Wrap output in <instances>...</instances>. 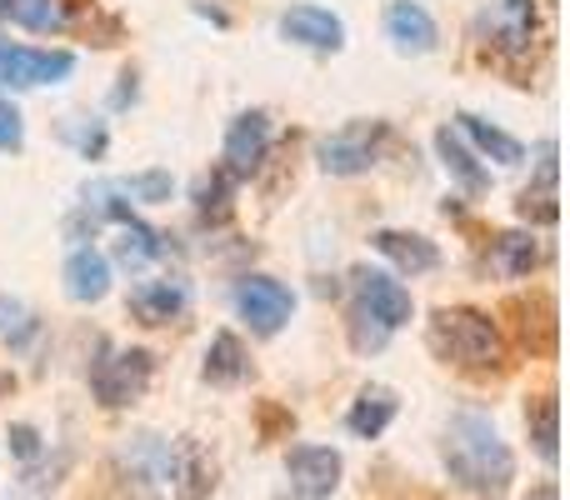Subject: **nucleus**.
Here are the masks:
<instances>
[{
  "instance_id": "29",
  "label": "nucleus",
  "mask_w": 570,
  "mask_h": 500,
  "mask_svg": "<svg viewBox=\"0 0 570 500\" xmlns=\"http://www.w3.org/2000/svg\"><path fill=\"white\" fill-rule=\"evenodd\" d=\"M20 136H26V126H20L16 110H0V150H16Z\"/></svg>"
},
{
  "instance_id": "22",
  "label": "nucleus",
  "mask_w": 570,
  "mask_h": 500,
  "mask_svg": "<svg viewBox=\"0 0 570 500\" xmlns=\"http://www.w3.org/2000/svg\"><path fill=\"white\" fill-rule=\"evenodd\" d=\"M116 251L126 265H146L150 255H160V236L150 226H140V220L126 210V216H120V246Z\"/></svg>"
},
{
  "instance_id": "7",
  "label": "nucleus",
  "mask_w": 570,
  "mask_h": 500,
  "mask_svg": "<svg viewBox=\"0 0 570 500\" xmlns=\"http://www.w3.org/2000/svg\"><path fill=\"white\" fill-rule=\"evenodd\" d=\"M355 295H361L355 305H365V311H371L385 331H395V325L411 321V291H405L395 275L371 271V265H365V271H355Z\"/></svg>"
},
{
  "instance_id": "16",
  "label": "nucleus",
  "mask_w": 570,
  "mask_h": 500,
  "mask_svg": "<svg viewBox=\"0 0 570 500\" xmlns=\"http://www.w3.org/2000/svg\"><path fill=\"white\" fill-rule=\"evenodd\" d=\"M321 166L331 176H361V170L375 166V150L365 140V130H345V136H331L321 146Z\"/></svg>"
},
{
  "instance_id": "4",
  "label": "nucleus",
  "mask_w": 570,
  "mask_h": 500,
  "mask_svg": "<svg viewBox=\"0 0 570 500\" xmlns=\"http://www.w3.org/2000/svg\"><path fill=\"white\" fill-rule=\"evenodd\" d=\"M76 70L70 50H30V46H0V86H60Z\"/></svg>"
},
{
  "instance_id": "28",
  "label": "nucleus",
  "mask_w": 570,
  "mask_h": 500,
  "mask_svg": "<svg viewBox=\"0 0 570 500\" xmlns=\"http://www.w3.org/2000/svg\"><path fill=\"white\" fill-rule=\"evenodd\" d=\"M10 451H16L20 461H36V455H40V435H36V425H10Z\"/></svg>"
},
{
  "instance_id": "10",
  "label": "nucleus",
  "mask_w": 570,
  "mask_h": 500,
  "mask_svg": "<svg viewBox=\"0 0 570 500\" xmlns=\"http://www.w3.org/2000/svg\"><path fill=\"white\" fill-rule=\"evenodd\" d=\"M385 36L395 40V50L425 56V50H435V20L421 0H391L385 6Z\"/></svg>"
},
{
  "instance_id": "24",
  "label": "nucleus",
  "mask_w": 570,
  "mask_h": 500,
  "mask_svg": "<svg viewBox=\"0 0 570 500\" xmlns=\"http://www.w3.org/2000/svg\"><path fill=\"white\" fill-rule=\"evenodd\" d=\"M6 10H10V20L16 26H26V30H50V26H60V6L56 0H6Z\"/></svg>"
},
{
  "instance_id": "5",
  "label": "nucleus",
  "mask_w": 570,
  "mask_h": 500,
  "mask_svg": "<svg viewBox=\"0 0 570 500\" xmlns=\"http://www.w3.org/2000/svg\"><path fill=\"white\" fill-rule=\"evenodd\" d=\"M236 311L246 315L256 335H276L281 325L291 321L295 295L285 291L281 281H271V275H246V281L236 285Z\"/></svg>"
},
{
  "instance_id": "30",
  "label": "nucleus",
  "mask_w": 570,
  "mask_h": 500,
  "mask_svg": "<svg viewBox=\"0 0 570 500\" xmlns=\"http://www.w3.org/2000/svg\"><path fill=\"white\" fill-rule=\"evenodd\" d=\"M535 500H561V491H556V486H541V491H535Z\"/></svg>"
},
{
  "instance_id": "2",
  "label": "nucleus",
  "mask_w": 570,
  "mask_h": 500,
  "mask_svg": "<svg viewBox=\"0 0 570 500\" xmlns=\"http://www.w3.org/2000/svg\"><path fill=\"white\" fill-rule=\"evenodd\" d=\"M431 351L451 365H465V371H495L505 365V335L501 325L491 321L475 305H441L431 315V331H425Z\"/></svg>"
},
{
  "instance_id": "8",
  "label": "nucleus",
  "mask_w": 570,
  "mask_h": 500,
  "mask_svg": "<svg viewBox=\"0 0 570 500\" xmlns=\"http://www.w3.org/2000/svg\"><path fill=\"white\" fill-rule=\"evenodd\" d=\"M271 146V116L266 110H246V116L230 120L226 130V170L230 176H250V170L266 160Z\"/></svg>"
},
{
  "instance_id": "26",
  "label": "nucleus",
  "mask_w": 570,
  "mask_h": 500,
  "mask_svg": "<svg viewBox=\"0 0 570 500\" xmlns=\"http://www.w3.org/2000/svg\"><path fill=\"white\" fill-rule=\"evenodd\" d=\"M120 190H130V196H140V200H170V176L166 170H146V176H130V180H120Z\"/></svg>"
},
{
  "instance_id": "25",
  "label": "nucleus",
  "mask_w": 570,
  "mask_h": 500,
  "mask_svg": "<svg viewBox=\"0 0 570 500\" xmlns=\"http://www.w3.org/2000/svg\"><path fill=\"white\" fill-rule=\"evenodd\" d=\"M385 341H391V331H385V325L375 321L365 305H355V311H351V345H355V351L371 355V351H381Z\"/></svg>"
},
{
  "instance_id": "27",
  "label": "nucleus",
  "mask_w": 570,
  "mask_h": 500,
  "mask_svg": "<svg viewBox=\"0 0 570 500\" xmlns=\"http://www.w3.org/2000/svg\"><path fill=\"white\" fill-rule=\"evenodd\" d=\"M515 210H521L525 220H546V226H551V220L561 216V206H556V190H525L521 206H515Z\"/></svg>"
},
{
  "instance_id": "21",
  "label": "nucleus",
  "mask_w": 570,
  "mask_h": 500,
  "mask_svg": "<svg viewBox=\"0 0 570 500\" xmlns=\"http://www.w3.org/2000/svg\"><path fill=\"white\" fill-rule=\"evenodd\" d=\"M525 421H531L535 451H541L546 461H556V441H561V405H556V395H535Z\"/></svg>"
},
{
  "instance_id": "11",
  "label": "nucleus",
  "mask_w": 570,
  "mask_h": 500,
  "mask_svg": "<svg viewBox=\"0 0 570 500\" xmlns=\"http://www.w3.org/2000/svg\"><path fill=\"white\" fill-rule=\"evenodd\" d=\"M60 281H66V295H70V301L90 305V301H100V295L110 291V261H106L100 251L80 246V251H70V261H66V271H60Z\"/></svg>"
},
{
  "instance_id": "19",
  "label": "nucleus",
  "mask_w": 570,
  "mask_h": 500,
  "mask_svg": "<svg viewBox=\"0 0 570 500\" xmlns=\"http://www.w3.org/2000/svg\"><path fill=\"white\" fill-rule=\"evenodd\" d=\"M461 130H465V136H471L491 160H501V166H515V160H525V146H521V140L505 136V130H501V126H491V120H481V116H461Z\"/></svg>"
},
{
  "instance_id": "14",
  "label": "nucleus",
  "mask_w": 570,
  "mask_h": 500,
  "mask_svg": "<svg viewBox=\"0 0 570 500\" xmlns=\"http://www.w3.org/2000/svg\"><path fill=\"white\" fill-rule=\"evenodd\" d=\"M491 36L505 56H525L535 40V0H501L491 16Z\"/></svg>"
},
{
  "instance_id": "3",
  "label": "nucleus",
  "mask_w": 570,
  "mask_h": 500,
  "mask_svg": "<svg viewBox=\"0 0 570 500\" xmlns=\"http://www.w3.org/2000/svg\"><path fill=\"white\" fill-rule=\"evenodd\" d=\"M150 371H156V361H150L146 351H116L110 361H96L90 365V391H96L100 405H130L140 391L150 385Z\"/></svg>"
},
{
  "instance_id": "15",
  "label": "nucleus",
  "mask_w": 570,
  "mask_h": 500,
  "mask_svg": "<svg viewBox=\"0 0 570 500\" xmlns=\"http://www.w3.org/2000/svg\"><path fill=\"white\" fill-rule=\"evenodd\" d=\"M391 421H395V395L385 391V385H365V391L355 395L351 415H345L351 435H361V441H375V435H381Z\"/></svg>"
},
{
  "instance_id": "6",
  "label": "nucleus",
  "mask_w": 570,
  "mask_h": 500,
  "mask_svg": "<svg viewBox=\"0 0 570 500\" xmlns=\"http://www.w3.org/2000/svg\"><path fill=\"white\" fill-rule=\"evenodd\" d=\"M285 476H291L301 500H331V491L341 486V451H331V445H295L285 455Z\"/></svg>"
},
{
  "instance_id": "23",
  "label": "nucleus",
  "mask_w": 570,
  "mask_h": 500,
  "mask_svg": "<svg viewBox=\"0 0 570 500\" xmlns=\"http://www.w3.org/2000/svg\"><path fill=\"white\" fill-rule=\"evenodd\" d=\"M176 476H180V486H176V496L180 500H206L210 496V471H206V455L196 451V445H190L186 451V465H176ZM176 476H170V481H176Z\"/></svg>"
},
{
  "instance_id": "12",
  "label": "nucleus",
  "mask_w": 570,
  "mask_h": 500,
  "mask_svg": "<svg viewBox=\"0 0 570 500\" xmlns=\"http://www.w3.org/2000/svg\"><path fill=\"white\" fill-rule=\"evenodd\" d=\"M186 311V285L180 281H146L130 291V315L140 325H170Z\"/></svg>"
},
{
  "instance_id": "13",
  "label": "nucleus",
  "mask_w": 570,
  "mask_h": 500,
  "mask_svg": "<svg viewBox=\"0 0 570 500\" xmlns=\"http://www.w3.org/2000/svg\"><path fill=\"white\" fill-rule=\"evenodd\" d=\"M375 251L385 255V261H395L405 275H425L441 265V251H435V241L415 236V231H375Z\"/></svg>"
},
{
  "instance_id": "17",
  "label": "nucleus",
  "mask_w": 570,
  "mask_h": 500,
  "mask_svg": "<svg viewBox=\"0 0 570 500\" xmlns=\"http://www.w3.org/2000/svg\"><path fill=\"white\" fill-rule=\"evenodd\" d=\"M246 375H250V355H246V345H240V335L220 331L206 351V381L210 385H240Z\"/></svg>"
},
{
  "instance_id": "18",
  "label": "nucleus",
  "mask_w": 570,
  "mask_h": 500,
  "mask_svg": "<svg viewBox=\"0 0 570 500\" xmlns=\"http://www.w3.org/2000/svg\"><path fill=\"white\" fill-rule=\"evenodd\" d=\"M435 150H441L445 170H451V176L461 180V186L471 190V196H481V190H485V170L475 166V156L461 146V136H455L451 126H445V130H435Z\"/></svg>"
},
{
  "instance_id": "1",
  "label": "nucleus",
  "mask_w": 570,
  "mask_h": 500,
  "mask_svg": "<svg viewBox=\"0 0 570 500\" xmlns=\"http://www.w3.org/2000/svg\"><path fill=\"white\" fill-rule=\"evenodd\" d=\"M445 471H451L471 496L501 500L515 481V455L485 415L461 411L451 421V431H445Z\"/></svg>"
},
{
  "instance_id": "9",
  "label": "nucleus",
  "mask_w": 570,
  "mask_h": 500,
  "mask_svg": "<svg viewBox=\"0 0 570 500\" xmlns=\"http://www.w3.org/2000/svg\"><path fill=\"white\" fill-rule=\"evenodd\" d=\"M281 36L305 50H341L345 46L341 16H331V10H321V6H291L281 16Z\"/></svg>"
},
{
  "instance_id": "20",
  "label": "nucleus",
  "mask_w": 570,
  "mask_h": 500,
  "mask_svg": "<svg viewBox=\"0 0 570 500\" xmlns=\"http://www.w3.org/2000/svg\"><path fill=\"white\" fill-rule=\"evenodd\" d=\"M535 261H541V246H535V236H521V231H505V236H495V271H501V275H531Z\"/></svg>"
}]
</instances>
